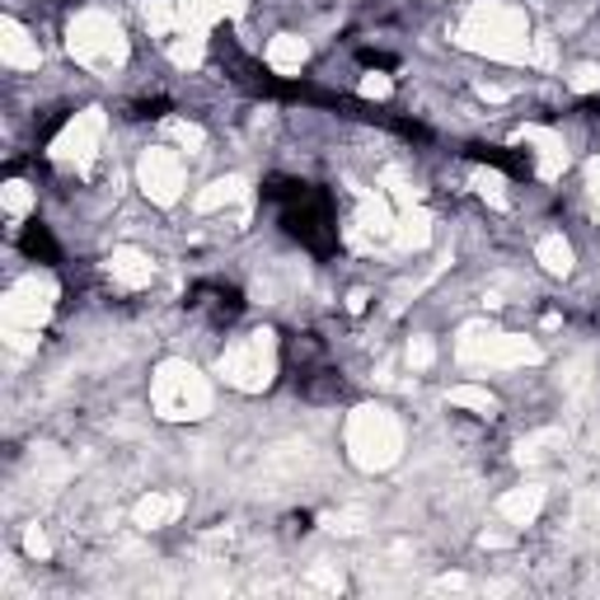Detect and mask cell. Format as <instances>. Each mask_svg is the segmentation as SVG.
Returning a JSON list of instances; mask_svg holds the SVG:
<instances>
[{"mask_svg": "<svg viewBox=\"0 0 600 600\" xmlns=\"http://www.w3.org/2000/svg\"><path fill=\"white\" fill-rule=\"evenodd\" d=\"M24 549H29V558H47V554H52V544H47V535L38 531V525H29V535H24Z\"/></svg>", "mask_w": 600, "mask_h": 600, "instance_id": "f1b7e54d", "label": "cell"}, {"mask_svg": "<svg viewBox=\"0 0 600 600\" xmlns=\"http://www.w3.org/2000/svg\"><path fill=\"white\" fill-rule=\"evenodd\" d=\"M544 483H516V488H506V493L497 497V516L506 525H516V531H525V525H535L539 512H544Z\"/></svg>", "mask_w": 600, "mask_h": 600, "instance_id": "7c38bea8", "label": "cell"}, {"mask_svg": "<svg viewBox=\"0 0 600 600\" xmlns=\"http://www.w3.org/2000/svg\"><path fill=\"white\" fill-rule=\"evenodd\" d=\"M446 404H450V408H469V413H479V418H488V413L497 408L493 394H488L483 385H456V389L446 394Z\"/></svg>", "mask_w": 600, "mask_h": 600, "instance_id": "7402d4cb", "label": "cell"}, {"mask_svg": "<svg viewBox=\"0 0 600 600\" xmlns=\"http://www.w3.org/2000/svg\"><path fill=\"white\" fill-rule=\"evenodd\" d=\"M212 399H216L212 381L193 362H183V356H169L150 375V408L164 422H202L212 413Z\"/></svg>", "mask_w": 600, "mask_h": 600, "instance_id": "3957f363", "label": "cell"}, {"mask_svg": "<svg viewBox=\"0 0 600 600\" xmlns=\"http://www.w3.org/2000/svg\"><path fill=\"white\" fill-rule=\"evenodd\" d=\"M310 62V43L300 33H277L268 43V66L277 75H300V66Z\"/></svg>", "mask_w": 600, "mask_h": 600, "instance_id": "e0dca14e", "label": "cell"}, {"mask_svg": "<svg viewBox=\"0 0 600 600\" xmlns=\"http://www.w3.org/2000/svg\"><path fill=\"white\" fill-rule=\"evenodd\" d=\"M108 277L118 281V287H127V291H146L150 281H156V262H150V254L122 244V249L108 254Z\"/></svg>", "mask_w": 600, "mask_h": 600, "instance_id": "4fadbf2b", "label": "cell"}, {"mask_svg": "<svg viewBox=\"0 0 600 600\" xmlns=\"http://www.w3.org/2000/svg\"><path fill=\"white\" fill-rule=\"evenodd\" d=\"M460 47L464 52H479L488 56V62H506V66H531V19H525L521 6H512V0H474V6L464 10L460 19Z\"/></svg>", "mask_w": 600, "mask_h": 600, "instance_id": "6da1fadb", "label": "cell"}, {"mask_svg": "<svg viewBox=\"0 0 600 600\" xmlns=\"http://www.w3.org/2000/svg\"><path fill=\"white\" fill-rule=\"evenodd\" d=\"M104 131H108V118H104L99 108L75 113V118H71L62 131H56V141H52V160H56V164H75V169H85L94 156H99Z\"/></svg>", "mask_w": 600, "mask_h": 600, "instance_id": "9c48e42d", "label": "cell"}, {"mask_svg": "<svg viewBox=\"0 0 600 600\" xmlns=\"http://www.w3.org/2000/svg\"><path fill=\"white\" fill-rule=\"evenodd\" d=\"M137 188L156 206H174L188 188V164L179 156V146H146L137 160Z\"/></svg>", "mask_w": 600, "mask_h": 600, "instance_id": "ba28073f", "label": "cell"}, {"mask_svg": "<svg viewBox=\"0 0 600 600\" xmlns=\"http://www.w3.org/2000/svg\"><path fill=\"white\" fill-rule=\"evenodd\" d=\"M427 244H431V212H427V206H404L399 225H394V249L422 254Z\"/></svg>", "mask_w": 600, "mask_h": 600, "instance_id": "2e32d148", "label": "cell"}, {"mask_svg": "<svg viewBox=\"0 0 600 600\" xmlns=\"http://www.w3.org/2000/svg\"><path fill=\"white\" fill-rule=\"evenodd\" d=\"M394 225H399V212L375 193V197H362V206H356L347 239L362 244V249H381V244H394Z\"/></svg>", "mask_w": 600, "mask_h": 600, "instance_id": "30bf717a", "label": "cell"}, {"mask_svg": "<svg viewBox=\"0 0 600 600\" xmlns=\"http://www.w3.org/2000/svg\"><path fill=\"white\" fill-rule=\"evenodd\" d=\"M431 362H437V347H431V338H413V343H408V366H413V371H427Z\"/></svg>", "mask_w": 600, "mask_h": 600, "instance_id": "484cf974", "label": "cell"}, {"mask_svg": "<svg viewBox=\"0 0 600 600\" xmlns=\"http://www.w3.org/2000/svg\"><path fill=\"white\" fill-rule=\"evenodd\" d=\"M56 306V281L43 272L19 277L14 287L0 300V319H6V343L14 352H33L38 347V329L47 324V314Z\"/></svg>", "mask_w": 600, "mask_h": 600, "instance_id": "5b68a950", "label": "cell"}, {"mask_svg": "<svg viewBox=\"0 0 600 600\" xmlns=\"http://www.w3.org/2000/svg\"><path fill=\"white\" fill-rule=\"evenodd\" d=\"M521 141L535 146V169H539V179H558L562 169H568V146H562L558 131H549V127H521Z\"/></svg>", "mask_w": 600, "mask_h": 600, "instance_id": "5bb4252c", "label": "cell"}, {"mask_svg": "<svg viewBox=\"0 0 600 600\" xmlns=\"http://www.w3.org/2000/svg\"><path fill=\"white\" fill-rule=\"evenodd\" d=\"M216 375L239 394H262L268 389L272 375H277V338H272V329H254V333L235 338V343L216 356Z\"/></svg>", "mask_w": 600, "mask_h": 600, "instance_id": "52a82bcc", "label": "cell"}, {"mask_svg": "<svg viewBox=\"0 0 600 600\" xmlns=\"http://www.w3.org/2000/svg\"><path fill=\"white\" fill-rule=\"evenodd\" d=\"M456 362L464 371H516V366H539L544 352L535 338L502 333L493 324H464L456 338Z\"/></svg>", "mask_w": 600, "mask_h": 600, "instance_id": "277c9868", "label": "cell"}, {"mask_svg": "<svg viewBox=\"0 0 600 600\" xmlns=\"http://www.w3.org/2000/svg\"><path fill=\"white\" fill-rule=\"evenodd\" d=\"M343 446H347V460L362 469V474H385L404 460V422L399 413L385 408V404H362L347 413V427H343Z\"/></svg>", "mask_w": 600, "mask_h": 600, "instance_id": "7a4b0ae2", "label": "cell"}, {"mask_svg": "<svg viewBox=\"0 0 600 600\" xmlns=\"http://www.w3.org/2000/svg\"><path fill=\"white\" fill-rule=\"evenodd\" d=\"M169 56H174V66L197 71V66H202V38L188 33V43H169Z\"/></svg>", "mask_w": 600, "mask_h": 600, "instance_id": "d4e9b609", "label": "cell"}, {"mask_svg": "<svg viewBox=\"0 0 600 600\" xmlns=\"http://www.w3.org/2000/svg\"><path fill=\"white\" fill-rule=\"evenodd\" d=\"M0 62H6L10 71L43 66V47H38V38L19 24V19H6V24H0Z\"/></svg>", "mask_w": 600, "mask_h": 600, "instance_id": "8fae6325", "label": "cell"}, {"mask_svg": "<svg viewBox=\"0 0 600 600\" xmlns=\"http://www.w3.org/2000/svg\"><path fill=\"white\" fill-rule=\"evenodd\" d=\"M141 24L150 38H174L179 33V6L174 0H141Z\"/></svg>", "mask_w": 600, "mask_h": 600, "instance_id": "ffe728a7", "label": "cell"}, {"mask_svg": "<svg viewBox=\"0 0 600 600\" xmlns=\"http://www.w3.org/2000/svg\"><path fill=\"white\" fill-rule=\"evenodd\" d=\"M169 137H174L183 150H202L206 146V131L197 122H183V118H169Z\"/></svg>", "mask_w": 600, "mask_h": 600, "instance_id": "cb8c5ba5", "label": "cell"}, {"mask_svg": "<svg viewBox=\"0 0 600 600\" xmlns=\"http://www.w3.org/2000/svg\"><path fill=\"white\" fill-rule=\"evenodd\" d=\"M474 188H479V197H488V202H506V179L497 174V169H474Z\"/></svg>", "mask_w": 600, "mask_h": 600, "instance_id": "603a6c76", "label": "cell"}, {"mask_svg": "<svg viewBox=\"0 0 600 600\" xmlns=\"http://www.w3.org/2000/svg\"><path fill=\"white\" fill-rule=\"evenodd\" d=\"M587 193H591V206H596V221H600V156L587 164Z\"/></svg>", "mask_w": 600, "mask_h": 600, "instance_id": "f546056e", "label": "cell"}, {"mask_svg": "<svg viewBox=\"0 0 600 600\" xmlns=\"http://www.w3.org/2000/svg\"><path fill=\"white\" fill-rule=\"evenodd\" d=\"M66 52L85 71L113 75L127 62V33H122V24L108 10H81L66 24Z\"/></svg>", "mask_w": 600, "mask_h": 600, "instance_id": "8992f818", "label": "cell"}, {"mask_svg": "<svg viewBox=\"0 0 600 600\" xmlns=\"http://www.w3.org/2000/svg\"><path fill=\"white\" fill-rule=\"evenodd\" d=\"M0 206H6V216L19 225V221H24V216L33 212V206H38V193H33V188H29L24 179H10L6 188H0Z\"/></svg>", "mask_w": 600, "mask_h": 600, "instance_id": "44dd1931", "label": "cell"}, {"mask_svg": "<svg viewBox=\"0 0 600 600\" xmlns=\"http://www.w3.org/2000/svg\"><path fill=\"white\" fill-rule=\"evenodd\" d=\"M568 89H577V94H591V89H600V66H572V75H568Z\"/></svg>", "mask_w": 600, "mask_h": 600, "instance_id": "4316f807", "label": "cell"}, {"mask_svg": "<svg viewBox=\"0 0 600 600\" xmlns=\"http://www.w3.org/2000/svg\"><path fill=\"white\" fill-rule=\"evenodd\" d=\"M389 75H381V71H371L366 75V81H362V94H366V99H389Z\"/></svg>", "mask_w": 600, "mask_h": 600, "instance_id": "83f0119b", "label": "cell"}, {"mask_svg": "<svg viewBox=\"0 0 600 600\" xmlns=\"http://www.w3.org/2000/svg\"><path fill=\"white\" fill-rule=\"evenodd\" d=\"M244 197V179L239 174H225V179H216V183H206L202 193L193 197V212L197 216H212V212H225L231 202H239Z\"/></svg>", "mask_w": 600, "mask_h": 600, "instance_id": "ac0fdd59", "label": "cell"}, {"mask_svg": "<svg viewBox=\"0 0 600 600\" xmlns=\"http://www.w3.org/2000/svg\"><path fill=\"white\" fill-rule=\"evenodd\" d=\"M535 262L549 277H568L572 272V244L562 239V235H539V244H535Z\"/></svg>", "mask_w": 600, "mask_h": 600, "instance_id": "d6986e66", "label": "cell"}, {"mask_svg": "<svg viewBox=\"0 0 600 600\" xmlns=\"http://www.w3.org/2000/svg\"><path fill=\"white\" fill-rule=\"evenodd\" d=\"M183 516V497L179 493H146L137 506H131V525L137 531H164Z\"/></svg>", "mask_w": 600, "mask_h": 600, "instance_id": "9a60e30c", "label": "cell"}]
</instances>
